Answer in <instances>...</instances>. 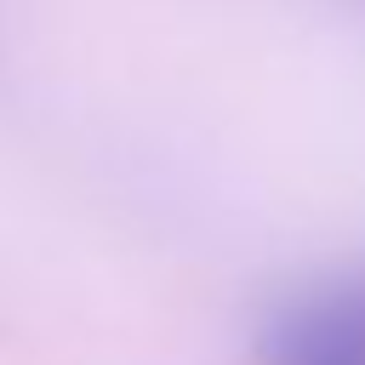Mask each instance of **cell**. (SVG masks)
<instances>
[{
  "label": "cell",
  "instance_id": "obj_1",
  "mask_svg": "<svg viewBox=\"0 0 365 365\" xmlns=\"http://www.w3.org/2000/svg\"><path fill=\"white\" fill-rule=\"evenodd\" d=\"M274 365H365V279L325 285L268 325Z\"/></svg>",
  "mask_w": 365,
  "mask_h": 365
}]
</instances>
